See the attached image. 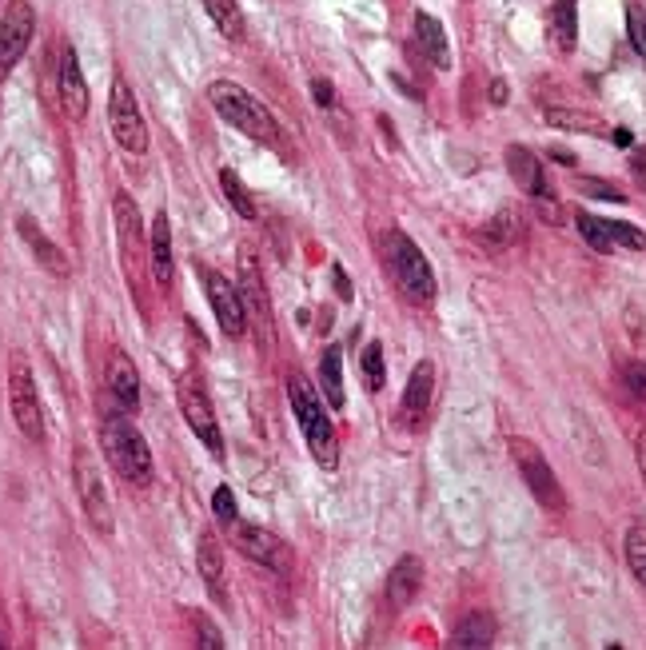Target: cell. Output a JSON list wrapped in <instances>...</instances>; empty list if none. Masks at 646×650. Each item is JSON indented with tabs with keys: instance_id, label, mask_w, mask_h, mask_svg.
I'll list each match as a JSON object with an SVG mask.
<instances>
[{
	"instance_id": "obj_40",
	"label": "cell",
	"mask_w": 646,
	"mask_h": 650,
	"mask_svg": "<svg viewBox=\"0 0 646 650\" xmlns=\"http://www.w3.org/2000/svg\"><path fill=\"white\" fill-rule=\"evenodd\" d=\"M631 172H635V180H639V184L646 188V148H643V152H635V156H631Z\"/></svg>"
},
{
	"instance_id": "obj_20",
	"label": "cell",
	"mask_w": 646,
	"mask_h": 650,
	"mask_svg": "<svg viewBox=\"0 0 646 650\" xmlns=\"http://www.w3.org/2000/svg\"><path fill=\"white\" fill-rule=\"evenodd\" d=\"M148 264H152V276L160 288H172L176 280V260H172V224L168 216L160 212L148 228Z\"/></svg>"
},
{
	"instance_id": "obj_9",
	"label": "cell",
	"mask_w": 646,
	"mask_h": 650,
	"mask_svg": "<svg viewBox=\"0 0 646 650\" xmlns=\"http://www.w3.org/2000/svg\"><path fill=\"white\" fill-rule=\"evenodd\" d=\"M112 220H116V240H120V260H124V276L128 284L140 292V268H144V220L140 208L128 192H116L112 200Z\"/></svg>"
},
{
	"instance_id": "obj_32",
	"label": "cell",
	"mask_w": 646,
	"mask_h": 650,
	"mask_svg": "<svg viewBox=\"0 0 646 650\" xmlns=\"http://www.w3.org/2000/svg\"><path fill=\"white\" fill-rule=\"evenodd\" d=\"M575 228H579V236H583L595 252H611V248H615L611 236H607V220H599V216H591V212H579V216H575Z\"/></svg>"
},
{
	"instance_id": "obj_18",
	"label": "cell",
	"mask_w": 646,
	"mask_h": 650,
	"mask_svg": "<svg viewBox=\"0 0 646 650\" xmlns=\"http://www.w3.org/2000/svg\"><path fill=\"white\" fill-rule=\"evenodd\" d=\"M196 571H200L208 595L216 603H228V591H224V547H220V539H216L212 527H204L196 535Z\"/></svg>"
},
{
	"instance_id": "obj_25",
	"label": "cell",
	"mask_w": 646,
	"mask_h": 650,
	"mask_svg": "<svg viewBox=\"0 0 646 650\" xmlns=\"http://www.w3.org/2000/svg\"><path fill=\"white\" fill-rule=\"evenodd\" d=\"M543 116H547V124L559 128V132H587V136H599V140L611 136V124L599 120V116L587 112V108H547Z\"/></svg>"
},
{
	"instance_id": "obj_2",
	"label": "cell",
	"mask_w": 646,
	"mask_h": 650,
	"mask_svg": "<svg viewBox=\"0 0 646 650\" xmlns=\"http://www.w3.org/2000/svg\"><path fill=\"white\" fill-rule=\"evenodd\" d=\"M288 399H292V411L300 419V431L308 439L312 459L320 463L323 471H331L339 463V439H335V423H331V415L323 407L320 387H312L304 371H292L288 375Z\"/></svg>"
},
{
	"instance_id": "obj_3",
	"label": "cell",
	"mask_w": 646,
	"mask_h": 650,
	"mask_svg": "<svg viewBox=\"0 0 646 650\" xmlns=\"http://www.w3.org/2000/svg\"><path fill=\"white\" fill-rule=\"evenodd\" d=\"M383 264H387V272H391V280H395V288L403 292L407 304L427 308L435 300V272H431L427 256L419 252V244L407 232L387 228V236H383Z\"/></svg>"
},
{
	"instance_id": "obj_12",
	"label": "cell",
	"mask_w": 646,
	"mask_h": 650,
	"mask_svg": "<svg viewBox=\"0 0 646 650\" xmlns=\"http://www.w3.org/2000/svg\"><path fill=\"white\" fill-rule=\"evenodd\" d=\"M36 36V12L28 0H8L0 16V72H8Z\"/></svg>"
},
{
	"instance_id": "obj_37",
	"label": "cell",
	"mask_w": 646,
	"mask_h": 650,
	"mask_svg": "<svg viewBox=\"0 0 646 650\" xmlns=\"http://www.w3.org/2000/svg\"><path fill=\"white\" fill-rule=\"evenodd\" d=\"M627 383H631V391L646 399V367L643 363H627Z\"/></svg>"
},
{
	"instance_id": "obj_23",
	"label": "cell",
	"mask_w": 646,
	"mask_h": 650,
	"mask_svg": "<svg viewBox=\"0 0 646 650\" xmlns=\"http://www.w3.org/2000/svg\"><path fill=\"white\" fill-rule=\"evenodd\" d=\"M415 44H419V52L439 68V72H447L451 68V44H447V28L431 16V12H415Z\"/></svg>"
},
{
	"instance_id": "obj_38",
	"label": "cell",
	"mask_w": 646,
	"mask_h": 650,
	"mask_svg": "<svg viewBox=\"0 0 646 650\" xmlns=\"http://www.w3.org/2000/svg\"><path fill=\"white\" fill-rule=\"evenodd\" d=\"M312 96H316L320 108H331V104H335V88H331V80H320V76H316V80H312Z\"/></svg>"
},
{
	"instance_id": "obj_7",
	"label": "cell",
	"mask_w": 646,
	"mask_h": 650,
	"mask_svg": "<svg viewBox=\"0 0 646 650\" xmlns=\"http://www.w3.org/2000/svg\"><path fill=\"white\" fill-rule=\"evenodd\" d=\"M72 483H76V495H80V503H84L88 523H92L100 535H112V499H108L100 463L92 459L88 447H80V451L72 455Z\"/></svg>"
},
{
	"instance_id": "obj_33",
	"label": "cell",
	"mask_w": 646,
	"mask_h": 650,
	"mask_svg": "<svg viewBox=\"0 0 646 650\" xmlns=\"http://www.w3.org/2000/svg\"><path fill=\"white\" fill-rule=\"evenodd\" d=\"M575 192L591 196V200H611V204H627L623 188H615L611 180H599V176H575Z\"/></svg>"
},
{
	"instance_id": "obj_22",
	"label": "cell",
	"mask_w": 646,
	"mask_h": 650,
	"mask_svg": "<svg viewBox=\"0 0 646 650\" xmlns=\"http://www.w3.org/2000/svg\"><path fill=\"white\" fill-rule=\"evenodd\" d=\"M431 391H435V363L423 359V363H415V371H411V379H407V391H403V419H407L411 427L423 423V415H427V407H431Z\"/></svg>"
},
{
	"instance_id": "obj_41",
	"label": "cell",
	"mask_w": 646,
	"mask_h": 650,
	"mask_svg": "<svg viewBox=\"0 0 646 650\" xmlns=\"http://www.w3.org/2000/svg\"><path fill=\"white\" fill-rule=\"evenodd\" d=\"M631 28H635V44H639V48H646V16L631 12Z\"/></svg>"
},
{
	"instance_id": "obj_14",
	"label": "cell",
	"mask_w": 646,
	"mask_h": 650,
	"mask_svg": "<svg viewBox=\"0 0 646 650\" xmlns=\"http://www.w3.org/2000/svg\"><path fill=\"white\" fill-rule=\"evenodd\" d=\"M236 288H240L244 312H248V320L256 324L264 347H272V300H268V288H264V280H260V272H256V264H252L248 252L240 256V284H236Z\"/></svg>"
},
{
	"instance_id": "obj_30",
	"label": "cell",
	"mask_w": 646,
	"mask_h": 650,
	"mask_svg": "<svg viewBox=\"0 0 646 650\" xmlns=\"http://www.w3.org/2000/svg\"><path fill=\"white\" fill-rule=\"evenodd\" d=\"M383 343L379 339H371L367 347H363V359H359V367H363V383H367V391H383V379H387V367H383Z\"/></svg>"
},
{
	"instance_id": "obj_45",
	"label": "cell",
	"mask_w": 646,
	"mask_h": 650,
	"mask_svg": "<svg viewBox=\"0 0 646 650\" xmlns=\"http://www.w3.org/2000/svg\"><path fill=\"white\" fill-rule=\"evenodd\" d=\"M547 156H555V160H559V164H575V156H571V152H563V148H551V152H547Z\"/></svg>"
},
{
	"instance_id": "obj_10",
	"label": "cell",
	"mask_w": 646,
	"mask_h": 650,
	"mask_svg": "<svg viewBox=\"0 0 646 650\" xmlns=\"http://www.w3.org/2000/svg\"><path fill=\"white\" fill-rule=\"evenodd\" d=\"M8 403H12V419L20 427L24 439L44 443V411H40V395H36V379L28 371L24 359H12V375H8Z\"/></svg>"
},
{
	"instance_id": "obj_1",
	"label": "cell",
	"mask_w": 646,
	"mask_h": 650,
	"mask_svg": "<svg viewBox=\"0 0 646 650\" xmlns=\"http://www.w3.org/2000/svg\"><path fill=\"white\" fill-rule=\"evenodd\" d=\"M100 447H104L108 463L116 467V475L128 479L132 487H148L156 479L148 439L140 435V427L128 419L124 407L120 411H104V419H100Z\"/></svg>"
},
{
	"instance_id": "obj_16",
	"label": "cell",
	"mask_w": 646,
	"mask_h": 650,
	"mask_svg": "<svg viewBox=\"0 0 646 650\" xmlns=\"http://www.w3.org/2000/svg\"><path fill=\"white\" fill-rule=\"evenodd\" d=\"M16 232H20V240L28 244V252L36 256V264H40L48 276H56V280H68V276H72V264H68L64 248L52 244V240L44 236V228H40L32 216H20V220H16Z\"/></svg>"
},
{
	"instance_id": "obj_13",
	"label": "cell",
	"mask_w": 646,
	"mask_h": 650,
	"mask_svg": "<svg viewBox=\"0 0 646 650\" xmlns=\"http://www.w3.org/2000/svg\"><path fill=\"white\" fill-rule=\"evenodd\" d=\"M204 288H208V304L216 312V324L228 339H240L248 331V312L240 300V288L224 276V272H204Z\"/></svg>"
},
{
	"instance_id": "obj_36",
	"label": "cell",
	"mask_w": 646,
	"mask_h": 650,
	"mask_svg": "<svg viewBox=\"0 0 646 650\" xmlns=\"http://www.w3.org/2000/svg\"><path fill=\"white\" fill-rule=\"evenodd\" d=\"M196 635H200V647L204 650H220L224 647V639H220V631L204 619V615H196Z\"/></svg>"
},
{
	"instance_id": "obj_43",
	"label": "cell",
	"mask_w": 646,
	"mask_h": 650,
	"mask_svg": "<svg viewBox=\"0 0 646 650\" xmlns=\"http://www.w3.org/2000/svg\"><path fill=\"white\" fill-rule=\"evenodd\" d=\"M635 455H639V471L646 479V431H639V439H635Z\"/></svg>"
},
{
	"instance_id": "obj_24",
	"label": "cell",
	"mask_w": 646,
	"mask_h": 650,
	"mask_svg": "<svg viewBox=\"0 0 646 650\" xmlns=\"http://www.w3.org/2000/svg\"><path fill=\"white\" fill-rule=\"evenodd\" d=\"M495 643V619L487 611H467L451 627V647L455 650H487Z\"/></svg>"
},
{
	"instance_id": "obj_29",
	"label": "cell",
	"mask_w": 646,
	"mask_h": 650,
	"mask_svg": "<svg viewBox=\"0 0 646 650\" xmlns=\"http://www.w3.org/2000/svg\"><path fill=\"white\" fill-rule=\"evenodd\" d=\"M220 188H224V196H228V204L244 216V220H256V200H252V192L244 188V180L232 172V168H224L220 172Z\"/></svg>"
},
{
	"instance_id": "obj_39",
	"label": "cell",
	"mask_w": 646,
	"mask_h": 650,
	"mask_svg": "<svg viewBox=\"0 0 646 650\" xmlns=\"http://www.w3.org/2000/svg\"><path fill=\"white\" fill-rule=\"evenodd\" d=\"M331 280H335V292H339V300H351V284H347V276H343V268H339V264L331 268Z\"/></svg>"
},
{
	"instance_id": "obj_6",
	"label": "cell",
	"mask_w": 646,
	"mask_h": 650,
	"mask_svg": "<svg viewBox=\"0 0 646 650\" xmlns=\"http://www.w3.org/2000/svg\"><path fill=\"white\" fill-rule=\"evenodd\" d=\"M108 128H112V140L128 152V156H144L148 152V124H144V112L136 104V92L124 76L112 80V92H108Z\"/></svg>"
},
{
	"instance_id": "obj_5",
	"label": "cell",
	"mask_w": 646,
	"mask_h": 650,
	"mask_svg": "<svg viewBox=\"0 0 646 650\" xmlns=\"http://www.w3.org/2000/svg\"><path fill=\"white\" fill-rule=\"evenodd\" d=\"M511 459L519 467L523 483L531 487V495L539 499V507H547L551 515H567V495H563V483H559L555 467L547 463V455L531 439H511Z\"/></svg>"
},
{
	"instance_id": "obj_27",
	"label": "cell",
	"mask_w": 646,
	"mask_h": 650,
	"mask_svg": "<svg viewBox=\"0 0 646 650\" xmlns=\"http://www.w3.org/2000/svg\"><path fill=\"white\" fill-rule=\"evenodd\" d=\"M320 387H323V399L331 411H339L347 403L343 395V351L339 347H327L320 359Z\"/></svg>"
},
{
	"instance_id": "obj_46",
	"label": "cell",
	"mask_w": 646,
	"mask_h": 650,
	"mask_svg": "<svg viewBox=\"0 0 646 650\" xmlns=\"http://www.w3.org/2000/svg\"><path fill=\"white\" fill-rule=\"evenodd\" d=\"M0 647H4V631H0Z\"/></svg>"
},
{
	"instance_id": "obj_17",
	"label": "cell",
	"mask_w": 646,
	"mask_h": 650,
	"mask_svg": "<svg viewBox=\"0 0 646 650\" xmlns=\"http://www.w3.org/2000/svg\"><path fill=\"white\" fill-rule=\"evenodd\" d=\"M507 172H511V180H515V184H519L527 196H535V204L555 200L551 184L543 180V164H539V156H535L531 148L511 144V148H507Z\"/></svg>"
},
{
	"instance_id": "obj_4",
	"label": "cell",
	"mask_w": 646,
	"mask_h": 650,
	"mask_svg": "<svg viewBox=\"0 0 646 650\" xmlns=\"http://www.w3.org/2000/svg\"><path fill=\"white\" fill-rule=\"evenodd\" d=\"M208 100H212V108L232 124V128H240L248 140H260V144H280V124H276V116L244 88V84H236V80H212L208 84Z\"/></svg>"
},
{
	"instance_id": "obj_42",
	"label": "cell",
	"mask_w": 646,
	"mask_h": 650,
	"mask_svg": "<svg viewBox=\"0 0 646 650\" xmlns=\"http://www.w3.org/2000/svg\"><path fill=\"white\" fill-rule=\"evenodd\" d=\"M611 140H615L619 148H631V144H635V136H631V128H611Z\"/></svg>"
},
{
	"instance_id": "obj_8",
	"label": "cell",
	"mask_w": 646,
	"mask_h": 650,
	"mask_svg": "<svg viewBox=\"0 0 646 650\" xmlns=\"http://www.w3.org/2000/svg\"><path fill=\"white\" fill-rule=\"evenodd\" d=\"M228 539H232V547H236L244 559L260 563V567H268V571H276V575H292V551L284 547L280 535H272V531H264V527H256V523L232 519V523H228Z\"/></svg>"
},
{
	"instance_id": "obj_15",
	"label": "cell",
	"mask_w": 646,
	"mask_h": 650,
	"mask_svg": "<svg viewBox=\"0 0 646 650\" xmlns=\"http://www.w3.org/2000/svg\"><path fill=\"white\" fill-rule=\"evenodd\" d=\"M56 92H60V112L68 120H84L88 116V80L80 72L76 48L64 44L60 48V68H56Z\"/></svg>"
},
{
	"instance_id": "obj_28",
	"label": "cell",
	"mask_w": 646,
	"mask_h": 650,
	"mask_svg": "<svg viewBox=\"0 0 646 650\" xmlns=\"http://www.w3.org/2000/svg\"><path fill=\"white\" fill-rule=\"evenodd\" d=\"M200 4H204V12L212 16V24H216L228 40H244V36H248V20H244V12H240L236 0H200Z\"/></svg>"
},
{
	"instance_id": "obj_35",
	"label": "cell",
	"mask_w": 646,
	"mask_h": 650,
	"mask_svg": "<svg viewBox=\"0 0 646 650\" xmlns=\"http://www.w3.org/2000/svg\"><path fill=\"white\" fill-rule=\"evenodd\" d=\"M212 511H216V519L228 527L232 519H240V511H236V495L228 491V483L224 487H216V495H212Z\"/></svg>"
},
{
	"instance_id": "obj_26",
	"label": "cell",
	"mask_w": 646,
	"mask_h": 650,
	"mask_svg": "<svg viewBox=\"0 0 646 650\" xmlns=\"http://www.w3.org/2000/svg\"><path fill=\"white\" fill-rule=\"evenodd\" d=\"M547 32H551V44L559 52H575L579 44V16H575V0H555L551 12H547Z\"/></svg>"
},
{
	"instance_id": "obj_11",
	"label": "cell",
	"mask_w": 646,
	"mask_h": 650,
	"mask_svg": "<svg viewBox=\"0 0 646 650\" xmlns=\"http://www.w3.org/2000/svg\"><path fill=\"white\" fill-rule=\"evenodd\" d=\"M176 399H180V415H184V423L192 427V435L216 455V459H224V435H220V419H216V411H212V399L204 395V387L200 383H180V391H176Z\"/></svg>"
},
{
	"instance_id": "obj_31",
	"label": "cell",
	"mask_w": 646,
	"mask_h": 650,
	"mask_svg": "<svg viewBox=\"0 0 646 650\" xmlns=\"http://www.w3.org/2000/svg\"><path fill=\"white\" fill-rule=\"evenodd\" d=\"M627 567H631V575L643 583V591H646V527L643 523H635L631 531H627Z\"/></svg>"
},
{
	"instance_id": "obj_19",
	"label": "cell",
	"mask_w": 646,
	"mask_h": 650,
	"mask_svg": "<svg viewBox=\"0 0 646 650\" xmlns=\"http://www.w3.org/2000/svg\"><path fill=\"white\" fill-rule=\"evenodd\" d=\"M419 587H423V563H419L415 555H403V559H399V563L387 571L383 599H387V607H391V611H407V607L415 603Z\"/></svg>"
},
{
	"instance_id": "obj_34",
	"label": "cell",
	"mask_w": 646,
	"mask_h": 650,
	"mask_svg": "<svg viewBox=\"0 0 646 650\" xmlns=\"http://www.w3.org/2000/svg\"><path fill=\"white\" fill-rule=\"evenodd\" d=\"M607 236H611V244L646 252V232L643 228H635V224H627V220H607Z\"/></svg>"
},
{
	"instance_id": "obj_44",
	"label": "cell",
	"mask_w": 646,
	"mask_h": 650,
	"mask_svg": "<svg viewBox=\"0 0 646 650\" xmlns=\"http://www.w3.org/2000/svg\"><path fill=\"white\" fill-rule=\"evenodd\" d=\"M491 104H507V84L503 80L491 84Z\"/></svg>"
},
{
	"instance_id": "obj_21",
	"label": "cell",
	"mask_w": 646,
	"mask_h": 650,
	"mask_svg": "<svg viewBox=\"0 0 646 650\" xmlns=\"http://www.w3.org/2000/svg\"><path fill=\"white\" fill-rule=\"evenodd\" d=\"M104 379H108V391H112L116 407H124V411H136L140 407V375H136V367H132V359L124 351H112L108 355Z\"/></svg>"
}]
</instances>
